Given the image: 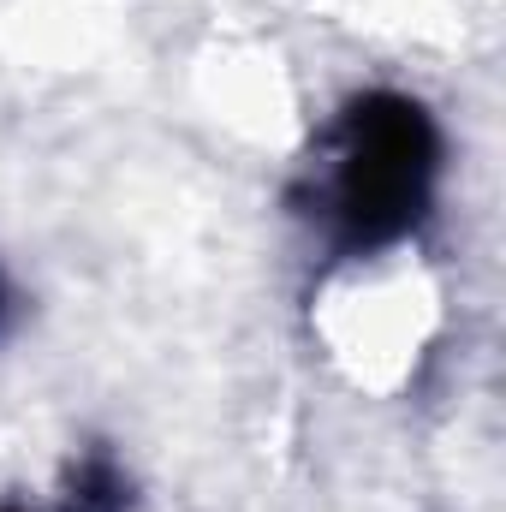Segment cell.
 Segmentation results:
<instances>
[{"label": "cell", "mask_w": 506, "mask_h": 512, "mask_svg": "<svg viewBox=\"0 0 506 512\" xmlns=\"http://www.w3.org/2000/svg\"><path fill=\"white\" fill-rule=\"evenodd\" d=\"M441 126L417 96L370 90L352 96L322 131L316 161L298 185V215L316 221L328 251L381 256L435 215Z\"/></svg>", "instance_id": "cell-1"}, {"label": "cell", "mask_w": 506, "mask_h": 512, "mask_svg": "<svg viewBox=\"0 0 506 512\" xmlns=\"http://www.w3.org/2000/svg\"><path fill=\"white\" fill-rule=\"evenodd\" d=\"M131 507V483L126 471L114 465V453H90L78 471H72V495H66V512H126Z\"/></svg>", "instance_id": "cell-2"}, {"label": "cell", "mask_w": 506, "mask_h": 512, "mask_svg": "<svg viewBox=\"0 0 506 512\" xmlns=\"http://www.w3.org/2000/svg\"><path fill=\"white\" fill-rule=\"evenodd\" d=\"M0 322H6V280H0Z\"/></svg>", "instance_id": "cell-3"}]
</instances>
